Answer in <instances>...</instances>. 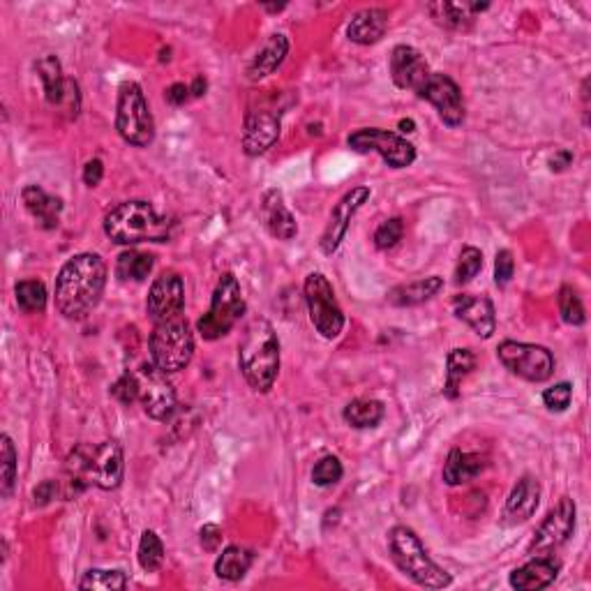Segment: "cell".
I'll return each mask as SVG.
<instances>
[{"instance_id":"cell-1","label":"cell","mask_w":591,"mask_h":591,"mask_svg":"<svg viewBox=\"0 0 591 591\" xmlns=\"http://www.w3.org/2000/svg\"><path fill=\"white\" fill-rule=\"evenodd\" d=\"M104 287H107V264L100 254H74L58 271L56 308L65 319H84L102 301Z\"/></svg>"},{"instance_id":"cell-2","label":"cell","mask_w":591,"mask_h":591,"mask_svg":"<svg viewBox=\"0 0 591 591\" xmlns=\"http://www.w3.org/2000/svg\"><path fill=\"white\" fill-rule=\"evenodd\" d=\"M65 474L70 492L86 490L88 485H97L100 490L121 488L125 474L123 446L116 439L102 441L100 446L79 444L67 455Z\"/></svg>"},{"instance_id":"cell-3","label":"cell","mask_w":591,"mask_h":591,"mask_svg":"<svg viewBox=\"0 0 591 591\" xmlns=\"http://www.w3.org/2000/svg\"><path fill=\"white\" fill-rule=\"evenodd\" d=\"M238 368L252 391L268 393L280 374V340L273 324L264 317H254L245 326L238 344Z\"/></svg>"},{"instance_id":"cell-4","label":"cell","mask_w":591,"mask_h":591,"mask_svg":"<svg viewBox=\"0 0 591 591\" xmlns=\"http://www.w3.org/2000/svg\"><path fill=\"white\" fill-rule=\"evenodd\" d=\"M171 229H174V222L164 215H157L153 204L141 199L123 201L111 208L104 218V234L127 248L139 243H167Z\"/></svg>"},{"instance_id":"cell-5","label":"cell","mask_w":591,"mask_h":591,"mask_svg":"<svg viewBox=\"0 0 591 591\" xmlns=\"http://www.w3.org/2000/svg\"><path fill=\"white\" fill-rule=\"evenodd\" d=\"M388 552L393 564L405 573L411 582L423 589H446L453 585L451 573L444 571L435 559L428 555L425 545L411 527L398 525L388 531Z\"/></svg>"},{"instance_id":"cell-6","label":"cell","mask_w":591,"mask_h":591,"mask_svg":"<svg viewBox=\"0 0 591 591\" xmlns=\"http://www.w3.org/2000/svg\"><path fill=\"white\" fill-rule=\"evenodd\" d=\"M116 130L130 146L146 148L155 141V118L137 81H123L116 100Z\"/></svg>"},{"instance_id":"cell-7","label":"cell","mask_w":591,"mask_h":591,"mask_svg":"<svg viewBox=\"0 0 591 591\" xmlns=\"http://www.w3.org/2000/svg\"><path fill=\"white\" fill-rule=\"evenodd\" d=\"M151 363L164 374H176L192 363L194 335L185 317L155 324L151 333Z\"/></svg>"},{"instance_id":"cell-8","label":"cell","mask_w":591,"mask_h":591,"mask_svg":"<svg viewBox=\"0 0 591 591\" xmlns=\"http://www.w3.org/2000/svg\"><path fill=\"white\" fill-rule=\"evenodd\" d=\"M245 314V298L241 282L236 280L234 273H224L218 287L213 291L211 308L197 321V331L204 340H220L231 333L241 317Z\"/></svg>"},{"instance_id":"cell-9","label":"cell","mask_w":591,"mask_h":591,"mask_svg":"<svg viewBox=\"0 0 591 591\" xmlns=\"http://www.w3.org/2000/svg\"><path fill=\"white\" fill-rule=\"evenodd\" d=\"M305 303H308L310 321L317 328V333L326 340L340 338L344 331V312L340 308L338 298L331 280L324 273H310L303 284Z\"/></svg>"},{"instance_id":"cell-10","label":"cell","mask_w":591,"mask_h":591,"mask_svg":"<svg viewBox=\"0 0 591 591\" xmlns=\"http://www.w3.org/2000/svg\"><path fill=\"white\" fill-rule=\"evenodd\" d=\"M497 358L508 372L531 384H543L555 374V356L543 344L504 340L497 347Z\"/></svg>"},{"instance_id":"cell-11","label":"cell","mask_w":591,"mask_h":591,"mask_svg":"<svg viewBox=\"0 0 591 591\" xmlns=\"http://www.w3.org/2000/svg\"><path fill=\"white\" fill-rule=\"evenodd\" d=\"M347 144L356 153H377L391 169H407L416 162V146L402 134L381 130V127H363L349 134Z\"/></svg>"},{"instance_id":"cell-12","label":"cell","mask_w":591,"mask_h":591,"mask_svg":"<svg viewBox=\"0 0 591 591\" xmlns=\"http://www.w3.org/2000/svg\"><path fill=\"white\" fill-rule=\"evenodd\" d=\"M575 518H578V508L571 497H561L557 506L545 515V520L538 525V529L531 536L527 545V555H555L559 548L571 541L575 531Z\"/></svg>"},{"instance_id":"cell-13","label":"cell","mask_w":591,"mask_h":591,"mask_svg":"<svg viewBox=\"0 0 591 591\" xmlns=\"http://www.w3.org/2000/svg\"><path fill=\"white\" fill-rule=\"evenodd\" d=\"M139 402L141 407L153 421L167 423L171 421V416L176 414L178 409V400H176V391L174 384L169 381V374H164L162 370H157L155 365H141L139 372Z\"/></svg>"},{"instance_id":"cell-14","label":"cell","mask_w":591,"mask_h":591,"mask_svg":"<svg viewBox=\"0 0 591 591\" xmlns=\"http://www.w3.org/2000/svg\"><path fill=\"white\" fill-rule=\"evenodd\" d=\"M416 95L421 97V100L430 102L432 107L437 109L441 121L448 127H460L465 123L467 107L465 97H462V88L455 84L448 74L432 72Z\"/></svg>"},{"instance_id":"cell-15","label":"cell","mask_w":591,"mask_h":591,"mask_svg":"<svg viewBox=\"0 0 591 591\" xmlns=\"http://www.w3.org/2000/svg\"><path fill=\"white\" fill-rule=\"evenodd\" d=\"M370 197H372V190L365 185L351 187L349 192L342 194V199L333 206L331 215H328L324 234H321V241H319L321 252L335 254L340 250L344 236H347V231L351 227V220H354L356 213L368 204Z\"/></svg>"},{"instance_id":"cell-16","label":"cell","mask_w":591,"mask_h":591,"mask_svg":"<svg viewBox=\"0 0 591 591\" xmlns=\"http://www.w3.org/2000/svg\"><path fill=\"white\" fill-rule=\"evenodd\" d=\"M185 310V282L176 271H164L155 278L146 298V312L153 324L183 317Z\"/></svg>"},{"instance_id":"cell-17","label":"cell","mask_w":591,"mask_h":591,"mask_svg":"<svg viewBox=\"0 0 591 591\" xmlns=\"http://www.w3.org/2000/svg\"><path fill=\"white\" fill-rule=\"evenodd\" d=\"M280 111L261 107L250 109L245 114L243 125V151L250 157H259L268 153L273 148L275 141L280 137Z\"/></svg>"},{"instance_id":"cell-18","label":"cell","mask_w":591,"mask_h":591,"mask_svg":"<svg viewBox=\"0 0 591 591\" xmlns=\"http://www.w3.org/2000/svg\"><path fill=\"white\" fill-rule=\"evenodd\" d=\"M388 70H391V79L395 86L402 88V91L414 93L421 91L423 84L432 74L425 56L418 49L409 47V44H398V47L391 51Z\"/></svg>"},{"instance_id":"cell-19","label":"cell","mask_w":591,"mask_h":591,"mask_svg":"<svg viewBox=\"0 0 591 591\" xmlns=\"http://www.w3.org/2000/svg\"><path fill=\"white\" fill-rule=\"evenodd\" d=\"M453 314L460 321L474 331L478 338L490 340L497 331V312L495 303L490 301L488 296L478 294H458L453 296Z\"/></svg>"},{"instance_id":"cell-20","label":"cell","mask_w":591,"mask_h":591,"mask_svg":"<svg viewBox=\"0 0 591 591\" xmlns=\"http://www.w3.org/2000/svg\"><path fill=\"white\" fill-rule=\"evenodd\" d=\"M541 483L534 476H522L518 483L513 485L511 495L506 499L504 506V525L506 527H518L525 525L534 518L538 506H541Z\"/></svg>"},{"instance_id":"cell-21","label":"cell","mask_w":591,"mask_h":591,"mask_svg":"<svg viewBox=\"0 0 591 591\" xmlns=\"http://www.w3.org/2000/svg\"><path fill=\"white\" fill-rule=\"evenodd\" d=\"M561 571V561L555 555H536L525 566L515 568L508 585L518 591H538L550 587Z\"/></svg>"},{"instance_id":"cell-22","label":"cell","mask_w":591,"mask_h":591,"mask_svg":"<svg viewBox=\"0 0 591 591\" xmlns=\"http://www.w3.org/2000/svg\"><path fill=\"white\" fill-rule=\"evenodd\" d=\"M485 10H490V3H446V0H439V3L428 5V14L432 21L453 33L471 31V28H474L476 14H481Z\"/></svg>"},{"instance_id":"cell-23","label":"cell","mask_w":591,"mask_h":591,"mask_svg":"<svg viewBox=\"0 0 591 591\" xmlns=\"http://www.w3.org/2000/svg\"><path fill=\"white\" fill-rule=\"evenodd\" d=\"M261 220H264L266 229L271 231V236L280 238V241H291L298 234V222L291 211L284 204V197L280 190H268L261 199Z\"/></svg>"},{"instance_id":"cell-24","label":"cell","mask_w":591,"mask_h":591,"mask_svg":"<svg viewBox=\"0 0 591 591\" xmlns=\"http://www.w3.org/2000/svg\"><path fill=\"white\" fill-rule=\"evenodd\" d=\"M21 201H24L26 211L33 215V220L40 224L42 229H56L61 222L63 213V199L54 197L47 190H42L40 185H26L21 190Z\"/></svg>"},{"instance_id":"cell-25","label":"cell","mask_w":591,"mask_h":591,"mask_svg":"<svg viewBox=\"0 0 591 591\" xmlns=\"http://www.w3.org/2000/svg\"><path fill=\"white\" fill-rule=\"evenodd\" d=\"M388 31V12L381 7H368V10L356 12L347 26V37L354 44L370 47L381 42V37Z\"/></svg>"},{"instance_id":"cell-26","label":"cell","mask_w":591,"mask_h":591,"mask_svg":"<svg viewBox=\"0 0 591 591\" xmlns=\"http://www.w3.org/2000/svg\"><path fill=\"white\" fill-rule=\"evenodd\" d=\"M287 56H289L287 35L273 33L264 42V47H261L257 54L252 56V61L248 65V79L250 81H261V79L271 77V74L275 70H280L282 63L287 61Z\"/></svg>"},{"instance_id":"cell-27","label":"cell","mask_w":591,"mask_h":591,"mask_svg":"<svg viewBox=\"0 0 591 591\" xmlns=\"http://www.w3.org/2000/svg\"><path fill=\"white\" fill-rule=\"evenodd\" d=\"M485 467H488V460H485L481 453H467L462 451V448H453L444 462L441 476H444L446 485L455 488V485H465L469 481H474L476 476L483 474Z\"/></svg>"},{"instance_id":"cell-28","label":"cell","mask_w":591,"mask_h":591,"mask_svg":"<svg viewBox=\"0 0 591 591\" xmlns=\"http://www.w3.org/2000/svg\"><path fill=\"white\" fill-rule=\"evenodd\" d=\"M444 289V278L439 275H430V278H421L414 282L398 284L388 291V303L395 305V308H416L425 301H430L432 296H437L439 291Z\"/></svg>"},{"instance_id":"cell-29","label":"cell","mask_w":591,"mask_h":591,"mask_svg":"<svg viewBox=\"0 0 591 591\" xmlns=\"http://www.w3.org/2000/svg\"><path fill=\"white\" fill-rule=\"evenodd\" d=\"M35 70H37V77H40V81H42L44 97H47V102L51 104V107L61 109L65 93H67V77L63 74L61 61H58L54 54H47L35 63Z\"/></svg>"},{"instance_id":"cell-30","label":"cell","mask_w":591,"mask_h":591,"mask_svg":"<svg viewBox=\"0 0 591 591\" xmlns=\"http://www.w3.org/2000/svg\"><path fill=\"white\" fill-rule=\"evenodd\" d=\"M476 368V354L465 347H455L448 351L446 358V384H444V395L448 400L460 398L462 381H465L471 372Z\"/></svg>"},{"instance_id":"cell-31","label":"cell","mask_w":591,"mask_h":591,"mask_svg":"<svg viewBox=\"0 0 591 591\" xmlns=\"http://www.w3.org/2000/svg\"><path fill=\"white\" fill-rule=\"evenodd\" d=\"M252 564H254L252 550L241 548V545H229V548L222 550L218 561H215V575L224 582H238L248 575Z\"/></svg>"},{"instance_id":"cell-32","label":"cell","mask_w":591,"mask_h":591,"mask_svg":"<svg viewBox=\"0 0 591 591\" xmlns=\"http://www.w3.org/2000/svg\"><path fill=\"white\" fill-rule=\"evenodd\" d=\"M386 409L384 402L379 400H370V398H358L351 400L347 407L342 411L344 423L351 425L354 430H370L377 428V425L384 421Z\"/></svg>"},{"instance_id":"cell-33","label":"cell","mask_w":591,"mask_h":591,"mask_svg":"<svg viewBox=\"0 0 591 591\" xmlns=\"http://www.w3.org/2000/svg\"><path fill=\"white\" fill-rule=\"evenodd\" d=\"M155 257L141 250H125L116 261V275L123 282H144L153 273Z\"/></svg>"},{"instance_id":"cell-34","label":"cell","mask_w":591,"mask_h":591,"mask_svg":"<svg viewBox=\"0 0 591 591\" xmlns=\"http://www.w3.org/2000/svg\"><path fill=\"white\" fill-rule=\"evenodd\" d=\"M14 301H17V308L24 314H40L47 310V287L40 280H21L14 287Z\"/></svg>"},{"instance_id":"cell-35","label":"cell","mask_w":591,"mask_h":591,"mask_svg":"<svg viewBox=\"0 0 591 591\" xmlns=\"http://www.w3.org/2000/svg\"><path fill=\"white\" fill-rule=\"evenodd\" d=\"M130 585L127 575L118 568H91L79 582L81 591H121Z\"/></svg>"},{"instance_id":"cell-36","label":"cell","mask_w":591,"mask_h":591,"mask_svg":"<svg viewBox=\"0 0 591 591\" xmlns=\"http://www.w3.org/2000/svg\"><path fill=\"white\" fill-rule=\"evenodd\" d=\"M17 471H19V455L14 448V441L10 435L0 437V492L3 497H12L14 485H17Z\"/></svg>"},{"instance_id":"cell-37","label":"cell","mask_w":591,"mask_h":591,"mask_svg":"<svg viewBox=\"0 0 591 591\" xmlns=\"http://www.w3.org/2000/svg\"><path fill=\"white\" fill-rule=\"evenodd\" d=\"M557 303H559V314H561V321H564V324L585 326V321H587L585 305H582L580 294L571 287V284H564V287L559 289Z\"/></svg>"},{"instance_id":"cell-38","label":"cell","mask_w":591,"mask_h":591,"mask_svg":"<svg viewBox=\"0 0 591 591\" xmlns=\"http://www.w3.org/2000/svg\"><path fill=\"white\" fill-rule=\"evenodd\" d=\"M137 559H139V566L144 568L146 573H155V571H160V568H162V564H164V545H162L160 536H157L155 531L146 529L144 534H141Z\"/></svg>"},{"instance_id":"cell-39","label":"cell","mask_w":591,"mask_h":591,"mask_svg":"<svg viewBox=\"0 0 591 591\" xmlns=\"http://www.w3.org/2000/svg\"><path fill=\"white\" fill-rule=\"evenodd\" d=\"M481 271H483V252L474 248V245L462 248L458 266H455V284H458V287H465V284L474 280Z\"/></svg>"},{"instance_id":"cell-40","label":"cell","mask_w":591,"mask_h":591,"mask_svg":"<svg viewBox=\"0 0 591 591\" xmlns=\"http://www.w3.org/2000/svg\"><path fill=\"white\" fill-rule=\"evenodd\" d=\"M342 476L344 467L340 458H335V455H324V458L312 467V483L319 485V488H331V485L342 481Z\"/></svg>"},{"instance_id":"cell-41","label":"cell","mask_w":591,"mask_h":591,"mask_svg":"<svg viewBox=\"0 0 591 591\" xmlns=\"http://www.w3.org/2000/svg\"><path fill=\"white\" fill-rule=\"evenodd\" d=\"M402 236H405V222H402V218H391L379 224L372 241L377 245V250H391L402 241Z\"/></svg>"},{"instance_id":"cell-42","label":"cell","mask_w":591,"mask_h":591,"mask_svg":"<svg viewBox=\"0 0 591 591\" xmlns=\"http://www.w3.org/2000/svg\"><path fill=\"white\" fill-rule=\"evenodd\" d=\"M571 400H573V386L568 384V381H561V384H555L543 391V405L550 411H557V414L571 407Z\"/></svg>"},{"instance_id":"cell-43","label":"cell","mask_w":591,"mask_h":591,"mask_svg":"<svg viewBox=\"0 0 591 591\" xmlns=\"http://www.w3.org/2000/svg\"><path fill=\"white\" fill-rule=\"evenodd\" d=\"M111 393L114 398L121 402V405H134L139 402V377L137 372H125L121 379L111 386Z\"/></svg>"},{"instance_id":"cell-44","label":"cell","mask_w":591,"mask_h":591,"mask_svg":"<svg viewBox=\"0 0 591 591\" xmlns=\"http://www.w3.org/2000/svg\"><path fill=\"white\" fill-rule=\"evenodd\" d=\"M515 275V259L511 250H499L495 257V284L499 289H504L511 284Z\"/></svg>"},{"instance_id":"cell-45","label":"cell","mask_w":591,"mask_h":591,"mask_svg":"<svg viewBox=\"0 0 591 591\" xmlns=\"http://www.w3.org/2000/svg\"><path fill=\"white\" fill-rule=\"evenodd\" d=\"M222 538H224L222 529L218 525H213V522H208V525L199 529V543L206 552H218L222 545Z\"/></svg>"},{"instance_id":"cell-46","label":"cell","mask_w":591,"mask_h":591,"mask_svg":"<svg viewBox=\"0 0 591 591\" xmlns=\"http://www.w3.org/2000/svg\"><path fill=\"white\" fill-rule=\"evenodd\" d=\"M56 495H58V483L51 481V478H49V481H42L33 490V504L35 506H47L56 499Z\"/></svg>"},{"instance_id":"cell-47","label":"cell","mask_w":591,"mask_h":591,"mask_svg":"<svg viewBox=\"0 0 591 591\" xmlns=\"http://www.w3.org/2000/svg\"><path fill=\"white\" fill-rule=\"evenodd\" d=\"M81 178H84V183L88 187H97V185H100L102 178H104V162L97 160V157H93V160H88L86 167H84V174H81Z\"/></svg>"},{"instance_id":"cell-48","label":"cell","mask_w":591,"mask_h":591,"mask_svg":"<svg viewBox=\"0 0 591 591\" xmlns=\"http://www.w3.org/2000/svg\"><path fill=\"white\" fill-rule=\"evenodd\" d=\"M164 97H167V102L174 104V107H183V104L192 97V93H190V86L171 84L167 88V93H164Z\"/></svg>"},{"instance_id":"cell-49","label":"cell","mask_w":591,"mask_h":591,"mask_svg":"<svg viewBox=\"0 0 591 591\" xmlns=\"http://www.w3.org/2000/svg\"><path fill=\"white\" fill-rule=\"evenodd\" d=\"M573 164V153L566 151V148H561L555 155L550 157V169L552 171H564Z\"/></svg>"},{"instance_id":"cell-50","label":"cell","mask_w":591,"mask_h":591,"mask_svg":"<svg viewBox=\"0 0 591 591\" xmlns=\"http://www.w3.org/2000/svg\"><path fill=\"white\" fill-rule=\"evenodd\" d=\"M206 88H208V84H206L204 77H194L190 93H192V97H201V95H206Z\"/></svg>"},{"instance_id":"cell-51","label":"cell","mask_w":591,"mask_h":591,"mask_svg":"<svg viewBox=\"0 0 591 591\" xmlns=\"http://www.w3.org/2000/svg\"><path fill=\"white\" fill-rule=\"evenodd\" d=\"M398 127H400V132H405V134H409V132H414V127H416V123L411 121V118H402V121L398 123Z\"/></svg>"},{"instance_id":"cell-52","label":"cell","mask_w":591,"mask_h":591,"mask_svg":"<svg viewBox=\"0 0 591 591\" xmlns=\"http://www.w3.org/2000/svg\"><path fill=\"white\" fill-rule=\"evenodd\" d=\"M284 7H287V5H264V10H268V12H280V10H284Z\"/></svg>"}]
</instances>
